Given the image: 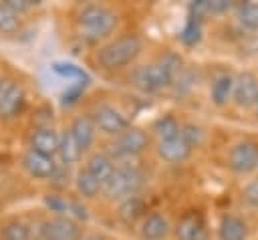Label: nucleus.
<instances>
[{"mask_svg":"<svg viewBox=\"0 0 258 240\" xmlns=\"http://www.w3.org/2000/svg\"><path fill=\"white\" fill-rule=\"evenodd\" d=\"M119 22V16L115 10L103 4H87L81 8L77 16V28L81 38L87 42H99L107 38Z\"/></svg>","mask_w":258,"mask_h":240,"instance_id":"1","label":"nucleus"},{"mask_svg":"<svg viewBox=\"0 0 258 240\" xmlns=\"http://www.w3.org/2000/svg\"><path fill=\"white\" fill-rule=\"evenodd\" d=\"M143 50V42L137 34H123L97 50V63L105 69H123L137 61Z\"/></svg>","mask_w":258,"mask_h":240,"instance_id":"2","label":"nucleus"},{"mask_svg":"<svg viewBox=\"0 0 258 240\" xmlns=\"http://www.w3.org/2000/svg\"><path fill=\"white\" fill-rule=\"evenodd\" d=\"M143 184H145V175L139 167H135L131 163H121V165H117L111 179L105 184L103 194L109 200H125V198L137 196V192L143 188Z\"/></svg>","mask_w":258,"mask_h":240,"instance_id":"3","label":"nucleus"},{"mask_svg":"<svg viewBox=\"0 0 258 240\" xmlns=\"http://www.w3.org/2000/svg\"><path fill=\"white\" fill-rule=\"evenodd\" d=\"M175 67H177V61L173 56H167L159 63H153V65H143L139 67L135 73H133V81L135 85L145 91V93H155L167 85H171L173 81V75H175Z\"/></svg>","mask_w":258,"mask_h":240,"instance_id":"4","label":"nucleus"},{"mask_svg":"<svg viewBox=\"0 0 258 240\" xmlns=\"http://www.w3.org/2000/svg\"><path fill=\"white\" fill-rule=\"evenodd\" d=\"M147 145H149V135L143 129H139V127H129L119 137H115V141L109 143L107 155L113 161L125 163V159L143 153L147 149Z\"/></svg>","mask_w":258,"mask_h":240,"instance_id":"5","label":"nucleus"},{"mask_svg":"<svg viewBox=\"0 0 258 240\" xmlns=\"http://www.w3.org/2000/svg\"><path fill=\"white\" fill-rule=\"evenodd\" d=\"M32 240H83V228L69 216H54L36 222V236Z\"/></svg>","mask_w":258,"mask_h":240,"instance_id":"6","label":"nucleus"},{"mask_svg":"<svg viewBox=\"0 0 258 240\" xmlns=\"http://www.w3.org/2000/svg\"><path fill=\"white\" fill-rule=\"evenodd\" d=\"M228 167L236 173H250L258 169V143L252 139L234 143L228 151Z\"/></svg>","mask_w":258,"mask_h":240,"instance_id":"7","label":"nucleus"},{"mask_svg":"<svg viewBox=\"0 0 258 240\" xmlns=\"http://www.w3.org/2000/svg\"><path fill=\"white\" fill-rule=\"evenodd\" d=\"M91 117H93V123L99 131H103L105 135H115L119 137L123 131H127L131 125H129V119L115 107L111 105H97L93 111H91Z\"/></svg>","mask_w":258,"mask_h":240,"instance_id":"8","label":"nucleus"},{"mask_svg":"<svg viewBox=\"0 0 258 240\" xmlns=\"http://www.w3.org/2000/svg\"><path fill=\"white\" fill-rule=\"evenodd\" d=\"M22 165L26 169V173L30 177H36V179H52L58 163L54 161V157H48V155H42L38 151H32L28 149L22 157Z\"/></svg>","mask_w":258,"mask_h":240,"instance_id":"9","label":"nucleus"},{"mask_svg":"<svg viewBox=\"0 0 258 240\" xmlns=\"http://www.w3.org/2000/svg\"><path fill=\"white\" fill-rule=\"evenodd\" d=\"M256 97H258V79L252 73H240L236 77V83H234L232 101L238 107L248 109V107L256 105Z\"/></svg>","mask_w":258,"mask_h":240,"instance_id":"10","label":"nucleus"},{"mask_svg":"<svg viewBox=\"0 0 258 240\" xmlns=\"http://www.w3.org/2000/svg\"><path fill=\"white\" fill-rule=\"evenodd\" d=\"M58 147H60V135L52 127H38L32 131V135H30L32 151L54 157V155H58Z\"/></svg>","mask_w":258,"mask_h":240,"instance_id":"11","label":"nucleus"},{"mask_svg":"<svg viewBox=\"0 0 258 240\" xmlns=\"http://www.w3.org/2000/svg\"><path fill=\"white\" fill-rule=\"evenodd\" d=\"M189 153H191V147L183 141L181 135H175L169 139H159L157 155L167 163H181L189 157Z\"/></svg>","mask_w":258,"mask_h":240,"instance_id":"12","label":"nucleus"},{"mask_svg":"<svg viewBox=\"0 0 258 240\" xmlns=\"http://www.w3.org/2000/svg\"><path fill=\"white\" fill-rule=\"evenodd\" d=\"M167 232H169V222L159 212L145 214L143 220L139 222V236L143 240H163Z\"/></svg>","mask_w":258,"mask_h":240,"instance_id":"13","label":"nucleus"},{"mask_svg":"<svg viewBox=\"0 0 258 240\" xmlns=\"http://www.w3.org/2000/svg\"><path fill=\"white\" fill-rule=\"evenodd\" d=\"M24 103H26V93L20 85L12 83L6 93L2 95L0 99V119H12L16 117L22 109H24Z\"/></svg>","mask_w":258,"mask_h":240,"instance_id":"14","label":"nucleus"},{"mask_svg":"<svg viewBox=\"0 0 258 240\" xmlns=\"http://www.w3.org/2000/svg\"><path fill=\"white\" fill-rule=\"evenodd\" d=\"M69 131L73 133V137H75V141L79 143V147H81L83 151H87V149L93 145V141H95V131H97L91 113L75 117L73 123H71V127H69Z\"/></svg>","mask_w":258,"mask_h":240,"instance_id":"15","label":"nucleus"},{"mask_svg":"<svg viewBox=\"0 0 258 240\" xmlns=\"http://www.w3.org/2000/svg\"><path fill=\"white\" fill-rule=\"evenodd\" d=\"M175 236L177 240H208V230L198 214H187L179 220L175 226Z\"/></svg>","mask_w":258,"mask_h":240,"instance_id":"16","label":"nucleus"},{"mask_svg":"<svg viewBox=\"0 0 258 240\" xmlns=\"http://www.w3.org/2000/svg\"><path fill=\"white\" fill-rule=\"evenodd\" d=\"M218 236H220V240H246L248 226L240 216L224 214L218 224Z\"/></svg>","mask_w":258,"mask_h":240,"instance_id":"17","label":"nucleus"},{"mask_svg":"<svg viewBox=\"0 0 258 240\" xmlns=\"http://www.w3.org/2000/svg\"><path fill=\"white\" fill-rule=\"evenodd\" d=\"M234 83H236V77H232L230 73H222L214 79L212 87H210V99L214 105L218 107H224L232 95H234Z\"/></svg>","mask_w":258,"mask_h":240,"instance_id":"18","label":"nucleus"},{"mask_svg":"<svg viewBox=\"0 0 258 240\" xmlns=\"http://www.w3.org/2000/svg\"><path fill=\"white\" fill-rule=\"evenodd\" d=\"M85 169L91 171V173L103 184V188H105V184H107V182L111 179V175L115 173L117 165H115V161H113L107 153H93V155L87 159Z\"/></svg>","mask_w":258,"mask_h":240,"instance_id":"19","label":"nucleus"},{"mask_svg":"<svg viewBox=\"0 0 258 240\" xmlns=\"http://www.w3.org/2000/svg\"><path fill=\"white\" fill-rule=\"evenodd\" d=\"M117 216L125 224H133L137 220H143V216H145V204H143V200L139 196H131V198L121 200L119 210H117Z\"/></svg>","mask_w":258,"mask_h":240,"instance_id":"20","label":"nucleus"},{"mask_svg":"<svg viewBox=\"0 0 258 240\" xmlns=\"http://www.w3.org/2000/svg\"><path fill=\"white\" fill-rule=\"evenodd\" d=\"M75 188H77L79 196H83L87 200H93L103 192V184L91 171H87L85 167L75 175Z\"/></svg>","mask_w":258,"mask_h":240,"instance_id":"21","label":"nucleus"},{"mask_svg":"<svg viewBox=\"0 0 258 240\" xmlns=\"http://www.w3.org/2000/svg\"><path fill=\"white\" fill-rule=\"evenodd\" d=\"M81 155H83V149H81L79 143L75 141L73 133H71L69 129H64V131L60 133V147H58V157H60V161H62L64 165H75V163H79Z\"/></svg>","mask_w":258,"mask_h":240,"instance_id":"22","label":"nucleus"},{"mask_svg":"<svg viewBox=\"0 0 258 240\" xmlns=\"http://www.w3.org/2000/svg\"><path fill=\"white\" fill-rule=\"evenodd\" d=\"M238 22L252 32H258V2H244L236 6Z\"/></svg>","mask_w":258,"mask_h":240,"instance_id":"23","label":"nucleus"},{"mask_svg":"<svg viewBox=\"0 0 258 240\" xmlns=\"http://www.w3.org/2000/svg\"><path fill=\"white\" fill-rule=\"evenodd\" d=\"M50 69H52V73H56L58 77H62L71 83H85V85L89 83V75L73 63H52Z\"/></svg>","mask_w":258,"mask_h":240,"instance_id":"24","label":"nucleus"},{"mask_svg":"<svg viewBox=\"0 0 258 240\" xmlns=\"http://www.w3.org/2000/svg\"><path fill=\"white\" fill-rule=\"evenodd\" d=\"M179 40L185 46H196L202 40V20L196 18V16H189L185 26H183V30L179 32Z\"/></svg>","mask_w":258,"mask_h":240,"instance_id":"25","label":"nucleus"},{"mask_svg":"<svg viewBox=\"0 0 258 240\" xmlns=\"http://www.w3.org/2000/svg\"><path fill=\"white\" fill-rule=\"evenodd\" d=\"M0 240H30V226L20 220H12L2 228Z\"/></svg>","mask_w":258,"mask_h":240,"instance_id":"26","label":"nucleus"},{"mask_svg":"<svg viewBox=\"0 0 258 240\" xmlns=\"http://www.w3.org/2000/svg\"><path fill=\"white\" fill-rule=\"evenodd\" d=\"M153 129H155V133L159 135V139H169V137L179 135L181 125L175 121V117L163 115V117H159V119L153 123Z\"/></svg>","mask_w":258,"mask_h":240,"instance_id":"27","label":"nucleus"},{"mask_svg":"<svg viewBox=\"0 0 258 240\" xmlns=\"http://www.w3.org/2000/svg\"><path fill=\"white\" fill-rule=\"evenodd\" d=\"M44 206H46V210L54 212L56 216H69L71 218L73 200H67L58 194H48V196H44Z\"/></svg>","mask_w":258,"mask_h":240,"instance_id":"28","label":"nucleus"},{"mask_svg":"<svg viewBox=\"0 0 258 240\" xmlns=\"http://www.w3.org/2000/svg\"><path fill=\"white\" fill-rule=\"evenodd\" d=\"M20 28V16L10 10L4 2H0V32L4 34H12Z\"/></svg>","mask_w":258,"mask_h":240,"instance_id":"29","label":"nucleus"},{"mask_svg":"<svg viewBox=\"0 0 258 240\" xmlns=\"http://www.w3.org/2000/svg\"><path fill=\"white\" fill-rule=\"evenodd\" d=\"M179 135L183 137V141H185L191 149L198 147V145L202 143V139H204V131H202V127L196 125V123H183Z\"/></svg>","mask_w":258,"mask_h":240,"instance_id":"30","label":"nucleus"},{"mask_svg":"<svg viewBox=\"0 0 258 240\" xmlns=\"http://www.w3.org/2000/svg\"><path fill=\"white\" fill-rule=\"evenodd\" d=\"M85 87H87L85 83H71V85L67 87V91L60 95V103H62V105H67V107L75 105V103L81 99V95H83Z\"/></svg>","mask_w":258,"mask_h":240,"instance_id":"31","label":"nucleus"},{"mask_svg":"<svg viewBox=\"0 0 258 240\" xmlns=\"http://www.w3.org/2000/svg\"><path fill=\"white\" fill-rule=\"evenodd\" d=\"M4 4H6L10 10H14V12L20 16V14L28 12L32 6H36L38 2H36V0H4Z\"/></svg>","mask_w":258,"mask_h":240,"instance_id":"32","label":"nucleus"},{"mask_svg":"<svg viewBox=\"0 0 258 240\" xmlns=\"http://www.w3.org/2000/svg\"><path fill=\"white\" fill-rule=\"evenodd\" d=\"M242 198H244V202H248L250 206L258 208V179H252V182L244 188Z\"/></svg>","mask_w":258,"mask_h":240,"instance_id":"33","label":"nucleus"},{"mask_svg":"<svg viewBox=\"0 0 258 240\" xmlns=\"http://www.w3.org/2000/svg\"><path fill=\"white\" fill-rule=\"evenodd\" d=\"M234 4L228 2V0H208V10L210 14H222V12H228Z\"/></svg>","mask_w":258,"mask_h":240,"instance_id":"34","label":"nucleus"},{"mask_svg":"<svg viewBox=\"0 0 258 240\" xmlns=\"http://www.w3.org/2000/svg\"><path fill=\"white\" fill-rule=\"evenodd\" d=\"M85 240H107L105 236H101V234H91V236H87Z\"/></svg>","mask_w":258,"mask_h":240,"instance_id":"35","label":"nucleus"},{"mask_svg":"<svg viewBox=\"0 0 258 240\" xmlns=\"http://www.w3.org/2000/svg\"><path fill=\"white\" fill-rule=\"evenodd\" d=\"M254 107H256V109H258V97H256V105H254Z\"/></svg>","mask_w":258,"mask_h":240,"instance_id":"36","label":"nucleus"},{"mask_svg":"<svg viewBox=\"0 0 258 240\" xmlns=\"http://www.w3.org/2000/svg\"><path fill=\"white\" fill-rule=\"evenodd\" d=\"M0 81H2V77H0Z\"/></svg>","mask_w":258,"mask_h":240,"instance_id":"37","label":"nucleus"}]
</instances>
